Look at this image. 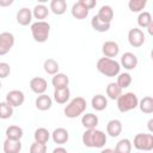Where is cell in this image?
Returning <instances> with one entry per match:
<instances>
[{
	"mask_svg": "<svg viewBox=\"0 0 153 153\" xmlns=\"http://www.w3.org/2000/svg\"><path fill=\"white\" fill-rule=\"evenodd\" d=\"M4 152L5 153H19L22 151V142L16 140L6 139L4 141Z\"/></svg>",
	"mask_w": 153,
	"mask_h": 153,
	"instance_id": "22",
	"label": "cell"
},
{
	"mask_svg": "<svg viewBox=\"0 0 153 153\" xmlns=\"http://www.w3.org/2000/svg\"><path fill=\"white\" fill-rule=\"evenodd\" d=\"M31 35L33 37V39L38 43H44L48 38H49V33H50V25L49 23L41 20V22H35L31 24Z\"/></svg>",
	"mask_w": 153,
	"mask_h": 153,
	"instance_id": "4",
	"label": "cell"
},
{
	"mask_svg": "<svg viewBox=\"0 0 153 153\" xmlns=\"http://www.w3.org/2000/svg\"><path fill=\"white\" fill-rule=\"evenodd\" d=\"M91 26H92V29L94 31H98V32H106L110 29V24L102 22L97 16H93L92 17V19H91Z\"/></svg>",
	"mask_w": 153,
	"mask_h": 153,
	"instance_id": "28",
	"label": "cell"
},
{
	"mask_svg": "<svg viewBox=\"0 0 153 153\" xmlns=\"http://www.w3.org/2000/svg\"><path fill=\"white\" fill-rule=\"evenodd\" d=\"M51 84H53V86H54L55 90L65 88V87H68L69 78L65 73H56L55 75H53Z\"/></svg>",
	"mask_w": 153,
	"mask_h": 153,
	"instance_id": "17",
	"label": "cell"
},
{
	"mask_svg": "<svg viewBox=\"0 0 153 153\" xmlns=\"http://www.w3.org/2000/svg\"><path fill=\"white\" fill-rule=\"evenodd\" d=\"M116 84L118 85V87H120L121 90L129 87L130 84H131V75H130L129 73H120L118 76H117Z\"/></svg>",
	"mask_w": 153,
	"mask_h": 153,
	"instance_id": "33",
	"label": "cell"
},
{
	"mask_svg": "<svg viewBox=\"0 0 153 153\" xmlns=\"http://www.w3.org/2000/svg\"><path fill=\"white\" fill-rule=\"evenodd\" d=\"M91 105L96 111H103L108 106V99L103 94H96L91 99Z\"/></svg>",
	"mask_w": 153,
	"mask_h": 153,
	"instance_id": "20",
	"label": "cell"
},
{
	"mask_svg": "<svg viewBox=\"0 0 153 153\" xmlns=\"http://www.w3.org/2000/svg\"><path fill=\"white\" fill-rule=\"evenodd\" d=\"M153 23V20H152V16H151V13L149 12H141L140 14H139V17H137V24H139V26L140 27H148L151 24Z\"/></svg>",
	"mask_w": 153,
	"mask_h": 153,
	"instance_id": "34",
	"label": "cell"
},
{
	"mask_svg": "<svg viewBox=\"0 0 153 153\" xmlns=\"http://www.w3.org/2000/svg\"><path fill=\"white\" fill-rule=\"evenodd\" d=\"M106 133L111 137H117L122 133V123L120 120H110L106 124Z\"/></svg>",
	"mask_w": 153,
	"mask_h": 153,
	"instance_id": "18",
	"label": "cell"
},
{
	"mask_svg": "<svg viewBox=\"0 0 153 153\" xmlns=\"http://www.w3.org/2000/svg\"><path fill=\"white\" fill-rule=\"evenodd\" d=\"M25 100V96L20 90H12L6 94V103H8L12 108L20 106Z\"/></svg>",
	"mask_w": 153,
	"mask_h": 153,
	"instance_id": "9",
	"label": "cell"
},
{
	"mask_svg": "<svg viewBox=\"0 0 153 153\" xmlns=\"http://www.w3.org/2000/svg\"><path fill=\"white\" fill-rule=\"evenodd\" d=\"M11 67L7 62H0V79H5L10 75Z\"/></svg>",
	"mask_w": 153,
	"mask_h": 153,
	"instance_id": "38",
	"label": "cell"
},
{
	"mask_svg": "<svg viewBox=\"0 0 153 153\" xmlns=\"http://www.w3.org/2000/svg\"><path fill=\"white\" fill-rule=\"evenodd\" d=\"M48 14H49V10H48V7H47L45 5H43V4L36 5V6L33 7V10H32V17H35L36 19H38V22L45 19V18L48 17Z\"/></svg>",
	"mask_w": 153,
	"mask_h": 153,
	"instance_id": "26",
	"label": "cell"
},
{
	"mask_svg": "<svg viewBox=\"0 0 153 153\" xmlns=\"http://www.w3.org/2000/svg\"><path fill=\"white\" fill-rule=\"evenodd\" d=\"M106 94H108V97L110 99L115 100V99H117L122 94V90L118 87V85L116 82H110L106 86Z\"/></svg>",
	"mask_w": 153,
	"mask_h": 153,
	"instance_id": "32",
	"label": "cell"
},
{
	"mask_svg": "<svg viewBox=\"0 0 153 153\" xmlns=\"http://www.w3.org/2000/svg\"><path fill=\"white\" fill-rule=\"evenodd\" d=\"M35 105H36V108H37L39 111H47V110H49V109L51 108V105H53V99H51L48 94L43 93V94H39V96L36 98Z\"/></svg>",
	"mask_w": 153,
	"mask_h": 153,
	"instance_id": "14",
	"label": "cell"
},
{
	"mask_svg": "<svg viewBox=\"0 0 153 153\" xmlns=\"http://www.w3.org/2000/svg\"><path fill=\"white\" fill-rule=\"evenodd\" d=\"M53 153H68L67 152V149L65 148V147H56V148H54L53 149Z\"/></svg>",
	"mask_w": 153,
	"mask_h": 153,
	"instance_id": "41",
	"label": "cell"
},
{
	"mask_svg": "<svg viewBox=\"0 0 153 153\" xmlns=\"http://www.w3.org/2000/svg\"><path fill=\"white\" fill-rule=\"evenodd\" d=\"M85 110H86V100H85V98L75 97L66 105L63 112H65V116L68 117V118H76L78 116L84 114Z\"/></svg>",
	"mask_w": 153,
	"mask_h": 153,
	"instance_id": "3",
	"label": "cell"
},
{
	"mask_svg": "<svg viewBox=\"0 0 153 153\" xmlns=\"http://www.w3.org/2000/svg\"><path fill=\"white\" fill-rule=\"evenodd\" d=\"M50 11L54 14L61 16L67 11V2L65 0H51L50 1Z\"/></svg>",
	"mask_w": 153,
	"mask_h": 153,
	"instance_id": "25",
	"label": "cell"
},
{
	"mask_svg": "<svg viewBox=\"0 0 153 153\" xmlns=\"http://www.w3.org/2000/svg\"><path fill=\"white\" fill-rule=\"evenodd\" d=\"M128 42L134 48H140L145 43V33L141 29L133 27L128 32Z\"/></svg>",
	"mask_w": 153,
	"mask_h": 153,
	"instance_id": "8",
	"label": "cell"
},
{
	"mask_svg": "<svg viewBox=\"0 0 153 153\" xmlns=\"http://www.w3.org/2000/svg\"><path fill=\"white\" fill-rule=\"evenodd\" d=\"M96 67L99 73H102L103 75L109 76V78L117 76L121 71L120 62H117L114 59H109V57H100L97 61Z\"/></svg>",
	"mask_w": 153,
	"mask_h": 153,
	"instance_id": "2",
	"label": "cell"
},
{
	"mask_svg": "<svg viewBox=\"0 0 153 153\" xmlns=\"http://www.w3.org/2000/svg\"><path fill=\"white\" fill-rule=\"evenodd\" d=\"M100 153H115V152H114V149H111V148H104V149L100 151Z\"/></svg>",
	"mask_w": 153,
	"mask_h": 153,
	"instance_id": "42",
	"label": "cell"
},
{
	"mask_svg": "<svg viewBox=\"0 0 153 153\" xmlns=\"http://www.w3.org/2000/svg\"><path fill=\"white\" fill-rule=\"evenodd\" d=\"M137 153H141V152H137Z\"/></svg>",
	"mask_w": 153,
	"mask_h": 153,
	"instance_id": "46",
	"label": "cell"
},
{
	"mask_svg": "<svg viewBox=\"0 0 153 153\" xmlns=\"http://www.w3.org/2000/svg\"><path fill=\"white\" fill-rule=\"evenodd\" d=\"M5 134H6V139L20 141V139L23 137V129L19 126H10L7 127Z\"/></svg>",
	"mask_w": 153,
	"mask_h": 153,
	"instance_id": "24",
	"label": "cell"
},
{
	"mask_svg": "<svg viewBox=\"0 0 153 153\" xmlns=\"http://www.w3.org/2000/svg\"><path fill=\"white\" fill-rule=\"evenodd\" d=\"M116 100H117V109L121 112H128L130 110H134L139 104L137 96L134 92L122 93Z\"/></svg>",
	"mask_w": 153,
	"mask_h": 153,
	"instance_id": "5",
	"label": "cell"
},
{
	"mask_svg": "<svg viewBox=\"0 0 153 153\" xmlns=\"http://www.w3.org/2000/svg\"><path fill=\"white\" fill-rule=\"evenodd\" d=\"M134 147L139 151L149 152L153 149V135L152 134H136L134 137Z\"/></svg>",
	"mask_w": 153,
	"mask_h": 153,
	"instance_id": "6",
	"label": "cell"
},
{
	"mask_svg": "<svg viewBox=\"0 0 153 153\" xmlns=\"http://www.w3.org/2000/svg\"><path fill=\"white\" fill-rule=\"evenodd\" d=\"M51 137H53V141L57 145H63L68 141L69 139V134H68V130L65 129V128H56L53 133H51Z\"/></svg>",
	"mask_w": 153,
	"mask_h": 153,
	"instance_id": "15",
	"label": "cell"
},
{
	"mask_svg": "<svg viewBox=\"0 0 153 153\" xmlns=\"http://www.w3.org/2000/svg\"><path fill=\"white\" fill-rule=\"evenodd\" d=\"M96 16H97L102 22L108 23V24H111V20H112V18H114V10H112V7L109 6V5H103V6L99 8V11H98V13H97Z\"/></svg>",
	"mask_w": 153,
	"mask_h": 153,
	"instance_id": "16",
	"label": "cell"
},
{
	"mask_svg": "<svg viewBox=\"0 0 153 153\" xmlns=\"http://www.w3.org/2000/svg\"><path fill=\"white\" fill-rule=\"evenodd\" d=\"M152 124H153V118H151V120L148 121V129H149L151 133L153 131V127H152Z\"/></svg>",
	"mask_w": 153,
	"mask_h": 153,
	"instance_id": "43",
	"label": "cell"
},
{
	"mask_svg": "<svg viewBox=\"0 0 153 153\" xmlns=\"http://www.w3.org/2000/svg\"><path fill=\"white\" fill-rule=\"evenodd\" d=\"M102 51L104 54V57H116L120 53V47L116 42L114 41H106L102 45Z\"/></svg>",
	"mask_w": 153,
	"mask_h": 153,
	"instance_id": "12",
	"label": "cell"
},
{
	"mask_svg": "<svg viewBox=\"0 0 153 153\" xmlns=\"http://www.w3.org/2000/svg\"><path fill=\"white\" fill-rule=\"evenodd\" d=\"M82 143L90 148H102L106 143V134L98 129H86L81 136Z\"/></svg>",
	"mask_w": 153,
	"mask_h": 153,
	"instance_id": "1",
	"label": "cell"
},
{
	"mask_svg": "<svg viewBox=\"0 0 153 153\" xmlns=\"http://www.w3.org/2000/svg\"><path fill=\"white\" fill-rule=\"evenodd\" d=\"M0 90H1V82H0Z\"/></svg>",
	"mask_w": 153,
	"mask_h": 153,
	"instance_id": "45",
	"label": "cell"
},
{
	"mask_svg": "<svg viewBox=\"0 0 153 153\" xmlns=\"http://www.w3.org/2000/svg\"><path fill=\"white\" fill-rule=\"evenodd\" d=\"M147 29H148V32H149V35H152V33H153V23H152V24H151V25H149Z\"/></svg>",
	"mask_w": 153,
	"mask_h": 153,
	"instance_id": "44",
	"label": "cell"
},
{
	"mask_svg": "<svg viewBox=\"0 0 153 153\" xmlns=\"http://www.w3.org/2000/svg\"><path fill=\"white\" fill-rule=\"evenodd\" d=\"M115 153H130L131 152V142L129 139H121L114 149Z\"/></svg>",
	"mask_w": 153,
	"mask_h": 153,
	"instance_id": "30",
	"label": "cell"
},
{
	"mask_svg": "<svg viewBox=\"0 0 153 153\" xmlns=\"http://www.w3.org/2000/svg\"><path fill=\"white\" fill-rule=\"evenodd\" d=\"M137 106L140 108L141 112H143V114H152L153 112V98L149 97V96L143 97L139 102Z\"/></svg>",
	"mask_w": 153,
	"mask_h": 153,
	"instance_id": "27",
	"label": "cell"
},
{
	"mask_svg": "<svg viewBox=\"0 0 153 153\" xmlns=\"http://www.w3.org/2000/svg\"><path fill=\"white\" fill-rule=\"evenodd\" d=\"M30 88H31V91L33 92V93H36V94H43L45 91H47V88H48V82H47V80L45 79H43V78H41V76H35V78H32L31 80H30Z\"/></svg>",
	"mask_w": 153,
	"mask_h": 153,
	"instance_id": "10",
	"label": "cell"
},
{
	"mask_svg": "<svg viewBox=\"0 0 153 153\" xmlns=\"http://www.w3.org/2000/svg\"><path fill=\"white\" fill-rule=\"evenodd\" d=\"M33 137H35V141L36 142L47 143L48 140L50 139V133L45 128H37L35 130V133H33Z\"/></svg>",
	"mask_w": 153,
	"mask_h": 153,
	"instance_id": "29",
	"label": "cell"
},
{
	"mask_svg": "<svg viewBox=\"0 0 153 153\" xmlns=\"http://www.w3.org/2000/svg\"><path fill=\"white\" fill-rule=\"evenodd\" d=\"M14 45V36L11 32H1L0 33V56L6 55Z\"/></svg>",
	"mask_w": 153,
	"mask_h": 153,
	"instance_id": "7",
	"label": "cell"
},
{
	"mask_svg": "<svg viewBox=\"0 0 153 153\" xmlns=\"http://www.w3.org/2000/svg\"><path fill=\"white\" fill-rule=\"evenodd\" d=\"M43 68L45 71V73L50 74V75H55L56 73H59V63L54 60V59H47L43 63Z\"/></svg>",
	"mask_w": 153,
	"mask_h": 153,
	"instance_id": "31",
	"label": "cell"
},
{
	"mask_svg": "<svg viewBox=\"0 0 153 153\" xmlns=\"http://www.w3.org/2000/svg\"><path fill=\"white\" fill-rule=\"evenodd\" d=\"M13 4V0H0V6L1 7H7Z\"/></svg>",
	"mask_w": 153,
	"mask_h": 153,
	"instance_id": "40",
	"label": "cell"
},
{
	"mask_svg": "<svg viewBox=\"0 0 153 153\" xmlns=\"http://www.w3.org/2000/svg\"><path fill=\"white\" fill-rule=\"evenodd\" d=\"M30 153H47V145L35 141L30 146Z\"/></svg>",
	"mask_w": 153,
	"mask_h": 153,
	"instance_id": "37",
	"label": "cell"
},
{
	"mask_svg": "<svg viewBox=\"0 0 153 153\" xmlns=\"http://www.w3.org/2000/svg\"><path fill=\"white\" fill-rule=\"evenodd\" d=\"M71 97V91L68 87L60 88V90H54V100L57 104H66Z\"/></svg>",
	"mask_w": 153,
	"mask_h": 153,
	"instance_id": "21",
	"label": "cell"
},
{
	"mask_svg": "<svg viewBox=\"0 0 153 153\" xmlns=\"http://www.w3.org/2000/svg\"><path fill=\"white\" fill-rule=\"evenodd\" d=\"M146 4H147L146 0H130L128 2V7L131 12H141L145 8Z\"/></svg>",
	"mask_w": 153,
	"mask_h": 153,
	"instance_id": "36",
	"label": "cell"
},
{
	"mask_svg": "<svg viewBox=\"0 0 153 153\" xmlns=\"http://www.w3.org/2000/svg\"><path fill=\"white\" fill-rule=\"evenodd\" d=\"M120 66L124 67V69L127 71H131V69H135L136 66H137V57L135 54L130 53V51H127L122 55L121 57V63Z\"/></svg>",
	"mask_w": 153,
	"mask_h": 153,
	"instance_id": "11",
	"label": "cell"
},
{
	"mask_svg": "<svg viewBox=\"0 0 153 153\" xmlns=\"http://www.w3.org/2000/svg\"><path fill=\"white\" fill-rule=\"evenodd\" d=\"M79 1H80V2H81L88 11L92 10V8L97 5V1H96V0H79Z\"/></svg>",
	"mask_w": 153,
	"mask_h": 153,
	"instance_id": "39",
	"label": "cell"
},
{
	"mask_svg": "<svg viewBox=\"0 0 153 153\" xmlns=\"http://www.w3.org/2000/svg\"><path fill=\"white\" fill-rule=\"evenodd\" d=\"M81 124L86 129H94L97 127V124H98V117H97V115L91 114V112L82 115V117H81Z\"/></svg>",
	"mask_w": 153,
	"mask_h": 153,
	"instance_id": "23",
	"label": "cell"
},
{
	"mask_svg": "<svg viewBox=\"0 0 153 153\" xmlns=\"http://www.w3.org/2000/svg\"><path fill=\"white\" fill-rule=\"evenodd\" d=\"M12 115H13V108L6 102H1L0 103V118L1 120H7Z\"/></svg>",
	"mask_w": 153,
	"mask_h": 153,
	"instance_id": "35",
	"label": "cell"
},
{
	"mask_svg": "<svg viewBox=\"0 0 153 153\" xmlns=\"http://www.w3.org/2000/svg\"><path fill=\"white\" fill-rule=\"evenodd\" d=\"M71 12H72V16L74 18H76V19H85L88 16V12L90 11L80 1H78V2H74L73 4Z\"/></svg>",
	"mask_w": 153,
	"mask_h": 153,
	"instance_id": "19",
	"label": "cell"
},
{
	"mask_svg": "<svg viewBox=\"0 0 153 153\" xmlns=\"http://www.w3.org/2000/svg\"><path fill=\"white\" fill-rule=\"evenodd\" d=\"M32 20V10L27 7H22L17 12V23L22 26H26Z\"/></svg>",
	"mask_w": 153,
	"mask_h": 153,
	"instance_id": "13",
	"label": "cell"
}]
</instances>
